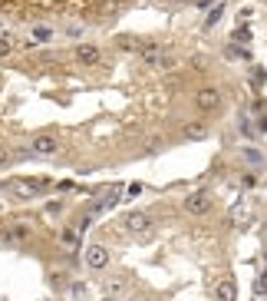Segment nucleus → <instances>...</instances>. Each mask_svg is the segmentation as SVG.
I'll return each instance as SVG.
<instances>
[{
	"instance_id": "1",
	"label": "nucleus",
	"mask_w": 267,
	"mask_h": 301,
	"mask_svg": "<svg viewBox=\"0 0 267 301\" xmlns=\"http://www.w3.org/2000/svg\"><path fill=\"white\" fill-rule=\"evenodd\" d=\"M139 60H142L145 66H152V70H172L175 66V57H172V53H165L155 43H145V50L139 53Z\"/></svg>"
},
{
	"instance_id": "2",
	"label": "nucleus",
	"mask_w": 267,
	"mask_h": 301,
	"mask_svg": "<svg viewBox=\"0 0 267 301\" xmlns=\"http://www.w3.org/2000/svg\"><path fill=\"white\" fill-rule=\"evenodd\" d=\"M221 89L218 86H201V89H195V106L201 109V113H215L218 106H221Z\"/></svg>"
},
{
	"instance_id": "3",
	"label": "nucleus",
	"mask_w": 267,
	"mask_h": 301,
	"mask_svg": "<svg viewBox=\"0 0 267 301\" xmlns=\"http://www.w3.org/2000/svg\"><path fill=\"white\" fill-rule=\"evenodd\" d=\"M30 152L33 156H56V152H60V139H56L53 132H40V136H33Z\"/></svg>"
},
{
	"instance_id": "4",
	"label": "nucleus",
	"mask_w": 267,
	"mask_h": 301,
	"mask_svg": "<svg viewBox=\"0 0 267 301\" xmlns=\"http://www.w3.org/2000/svg\"><path fill=\"white\" fill-rule=\"evenodd\" d=\"M208 209H211V195H208L205 189H198V192L185 195V212H188V215H205Z\"/></svg>"
},
{
	"instance_id": "5",
	"label": "nucleus",
	"mask_w": 267,
	"mask_h": 301,
	"mask_svg": "<svg viewBox=\"0 0 267 301\" xmlns=\"http://www.w3.org/2000/svg\"><path fill=\"white\" fill-rule=\"evenodd\" d=\"M119 199H122V189H106V192H99V199L89 205V215H99V212H109L112 205H119Z\"/></svg>"
},
{
	"instance_id": "6",
	"label": "nucleus",
	"mask_w": 267,
	"mask_h": 301,
	"mask_svg": "<svg viewBox=\"0 0 267 301\" xmlns=\"http://www.w3.org/2000/svg\"><path fill=\"white\" fill-rule=\"evenodd\" d=\"M73 60H76V63H83V66H96V63L102 60V50H99L96 43H76Z\"/></svg>"
},
{
	"instance_id": "7",
	"label": "nucleus",
	"mask_w": 267,
	"mask_h": 301,
	"mask_svg": "<svg viewBox=\"0 0 267 301\" xmlns=\"http://www.w3.org/2000/svg\"><path fill=\"white\" fill-rule=\"evenodd\" d=\"M83 258H86V268H93V271H102V268L109 265V248H106V245H89V248H86V255H83Z\"/></svg>"
},
{
	"instance_id": "8",
	"label": "nucleus",
	"mask_w": 267,
	"mask_h": 301,
	"mask_svg": "<svg viewBox=\"0 0 267 301\" xmlns=\"http://www.w3.org/2000/svg\"><path fill=\"white\" fill-rule=\"evenodd\" d=\"M125 228H129L132 235L152 232V215H149V212H132V215H125Z\"/></svg>"
},
{
	"instance_id": "9",
	"label": "nucleus",
	"mask_w": 267,
	"mask_h": 301,
	"mask_svg": "<svg viewBox=\"0 0 267 301\" xmlns=\"http://www.w3.org/2000/svg\"><path fill=\"white\" fill-rule=\"evenodd\" d=\"M53 40H56V30L46 27V24H37L30 30V43H37V47H46V43H53Z\"/></svg>"
},
{
	"instance_id": "10",
	"label": "nucleus",
	"mask_w": 267,
	"mask_h": 301,
	"mask_svg": "<svg viewBox=\"0 0 267 301\" xmlns=\"http://www.w3.org/2000/svg\"><path fill=\"white\" fill-rule=\"evenodd\" d=\"M215 298H218V301H237V285H234V278H221V282L215 285Z\"/></svg>"
},
{
	"instance_id": "11",
	"label": "nucleus",
	"mask_w": 267,
	"mask_h": 301,
	"mask_svg": "<svg viewBox=\"0 0 267 301\" xmlns=\"http://www.w3.org/2000/svg\"><path fill=\"white\" fill-rule=\"evenodd\" d=\"M181 132H185V139H205V136H208L205 123H188V126H185V129H181Z\"/></svg>"
},
{
	"instance_id": "12",
	"label": "nucleus",
	"mask_w": 267,
	"mask_h": 301,
	"mask_svg": "<svg viewBox=\"0 0 267 301\" xmlns=\"http://www.w3.org/2000/svg\"><path fill=\"white\" fill-rule=\"evenodd\" d=\"M10 50H13V40L7 37V33H0V60L10 57Z\"/></svg>"
},
{
	"instance_id": "13",
	"label": "nucleus",
	"mask_w": 267,
	"mask_h": 301,
	"mask_svg": "<svg viewBox=\"0 0 267 301\" xmlns=\"http://www.w3.org/2000/svg\"><path fill=\"white\" fill-rule=\"evenodd\" d=\"M221 13H224V4H218V7H211V13H208V20H205V27H215L218 20H221Z\"/></svg>"
},
{
	"instance_id": "14",
	"label": "nucleus",
	"mask_w": 267,
	"mask_h": 301,
	"mask_svg": "<svg viewBox=\"0 0 267 301\" xmlns=\"http://www.w3.org/2000/svg\"><path fill=\"white\" fill-rule=\"evenodd\" d=\"M244 156H248V159H251V163H257V166H261V163H264V156H261V152H257V149H244Z\"/></svg>"
},
{
	"instance_id": "15",
	"label": "nucleus",
	"mask_w": 267,
	"mask_h": 301,
	"mask_svg": "<svg viewBox=\"0 0 267 301\" xmlns=\"http://www.w3.org/2000/svg\"><path fill=\"white\" fill-rule=\"evenodd\" d=\"M248 40H251V33L244 30V27H241V30H234V43H248Z\"/></svg>"
},
{
	"instance_id": "16",
	"label": "nucleus",
	"mask_w": 267,
	"mask_h": 301,
	"mask_svg": "<svg viewBox=\"0 0 267 301\" xmlns=\"http://www.w3.org/2000/svg\"><path fill=\"white\" fill-rule=\"evenodd\" d=\"M63 242H66V245H76V242H79V235H76L73 228H66V232H63Z\"/></svg>"
},
{
	"instance_id": "17",
	"label": "nucleus",
	"mask_w": 267,
	"mask_h": 301,
	"mask_svg": "<svg viewBox=\"0 0 267 301\" xmlns=\"http://www.w3.org/2000/svg\"><path fill=\"white\" fill-rule=\"evenodd\" d=\"M7 156H10V152H7V146H4V143H0V166H4V163H7Z\"/></svg>"
},
{
	"instance_id": "18",
	"label": "nucleus",
	"mask_w": 267,
	"mask_h": 301,
	"mask_svg": "<svg viewBox=\"0 0 267 301\" xmlns=\"http://www.w3.org/2000/svg\"><path fill=\"white\" fill-rule=\"evenodd\" d=\"M102 301H116V298H102Z\"/></svg>"
},
{
	"instance_id": "19",
	"label": "nucleus",
	"mask_w": 267,
	"mask_h": 301,
	"mask_svg": "<svg viewBox=\"0 0 267 301\" xmlns=\"http://www.w3.org/2000/svg\"><path fill=\"white\" fill-rule=\"evenodd\" d=\"M129 301H142V298H129Z\"/></svg>"
}]
</instances>
